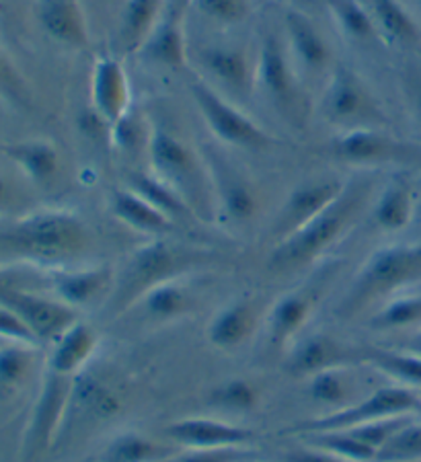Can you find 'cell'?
<instances>
[{
    "label": "cell",
    "mask_w": 421,
    "mask_h": 462,
    "mask_svg": "<svg viewBox=\"0 0 421 462\" xmlns=\"http://www.w3.org/2000/svg\"><path fill=\"white\" fill-rule=\"evenodd\" d=\"M11 198H13V189H11V185H9V181H6V179H5L3 175H0V208L9 206Z\"/></svg>",
    "instance_id": "cell-48"
},
{
    "label": "cell",
    "mask_w": 421,
    "mask_h": 462,
    "mask_svg": "<svg viewBox=\"0 0 421 462\" xmlns=\"http://www.w3.org/2000/svg\"><path fill=\"white\" fill-rule=\"evenodd\" d=\"M148 159L153 175L175 189L193 216L210 218L212 214V179L206 162L195 154L185 140L169 130L154 128L148 138Z\"/></svg>",
    "instance_id": "cell-5"
},
{
    "label": "cell",
    "mask_w": 421,
    "mask_h": 462,
    "mask_svg": "<svg viewBox=\"0 0 421 462\" xmlns=\"http://www.w3.org/2000/svg\"><path fill=\"white\" fill-rule=\"evenodd\" d=\"M374 225L387 233H397L417 218V199L413 185L403 177H395L382 188L372 210Z\"/></svg>",
    "instance_id": "cell-29"
},
{
    "label": "cell",
    "mask_w": 421,
    "mask_h": 462,
    "mask_svg": "<svg viewBox=\"0 0 421 462\" xmlns=\"http://www.w3.org/2000/svg\"><path fill=\"white\" fill-rule=\"evenodd\" d=\"M171 0H126L119 13L117 46L126 54L142 51Z\"/></svg>",
    "instance_id": "cell-24"
},
{
    "label": "cell",
    "mask_w": 421,
    "mask_h": 462,
    "mask_svg": "<svg viewBox=\"0 0 421 462\" xmlns=\"http://www.w3.org/2000/svg\"><path fill=\"white\" fill-rule=\"evenodd\" d=\"M341 33L358 43H370L380 37L376 21L362 0H327Z\"/></svg>",
    "instance_id": "cell-35"
},
{
    "label": "cell",
    "mask_w": 421,
    "mask_h": 462,
    "mask_svg": "<svg viewBox=\"0 0 421 462\" xmlns=\"http://www.w3.org/2000/svg\"><path fill=\"white\" fill-rule=\"evenodd\" d=\"M376 21L380 35L421 54V29L398 0H362Z\"/></svg>",
    "instance_id": "cell-31"
},
{
    "label": "cell",
    "mask_w": 421,
    "mask_h": 462,
    "mask_svg": "<svg viewBox=\"0 0 421 462\" xmlns=\"http://www.w3.org/2000/svg\"><path fill=\"white\" fill-rule=\"evenodd\" d=\"M190 93L210 132L220 143L245 148V151H267L276 144L272 134H267L259 124H255L249 116L237 109L204 80H192Z\"/></svg>",
    "instance_id": "cell-9"
},
{
    "label": "cell",
    "mask_w": 421,
    "mask_h": 462,
    "mask_svg": "<svg viewBox=\"0 0 421 462\" xmlns=\"http://www.w3.org/2000/svg\"><path fill=\"white\" fill-rule=\"evenodd\" d=\"M403 349H407V352H413V354H419L421 356V329H417V333L413 335L411 339L405 341Z\"/></svg>",
    "instance_id": "cell-49"
},
{
    "label": "cell",
    "mask_w": 421,
    "mask_h": 462,
    "mask_svg": "<svg viewBox=\"0 0 421 462\" xmlns=\"http://www.w3.org/2000/svg\"><path fill=\"white\" fill-rule=\"evenodd\" d=\"M356 362H362V349L345 346L331 335H313L288 354L285 372L292 376L311 378L323 370L353 366Z\"/></svg>",
    "instance_id": "cell-17"
},
{
    "label": "cell",
    "mask_w": 421,
    "mask_h": 462,
    "mask_svg": "<svg viewBox=\"0 0 421 462\" xmlns=\"http://www.w3.org/2000/svg\"><path fill=\"white\" fill-rule=\"evenodd\" d=\"M325 284L311 282L277 300L267 315V337L276 349L288 346L317 309Z\"/></svg>",
    "instance_id": "cell-19"
},
{
    "label": "cell",
    "mask_w": 421,
    "mask_h": 462,
    "mask_svg": "<svg viewBox=\"0 0 421 462\" xmlns=\"http://www.w3.org/2000/svg\"><path fill=\"white\" fill-rule=\"evenodd\" d=\"M343 185L345 183L340 179H313V181L300 183L298 188L292 189L272 225L274 243H282L284 238L303 228L306 222H311L314 216H319L331 202H335Z\"/></svg>",
    "instance_id": "cell-13"
},
{
    "label": "cell",
    "mask_w": 421,
    "mask_h": 462,
    "mask_svg": "<svg viewBox=\"0 0 421 462\" xmlns=\"http://www.w3.org/2000/svg\"><path fill=\"white\" fill-rule=\"evenodd\" d=\"M372 193L370 179L358 177L343 185L335 202H331L319 216L296 230L295 235L274 245L269 267L277 273H290L317 261L353 226Z\"/></svg>",
    "instance_id": "cell-1"
},
{
    "label": "cell",
    "mask_w": 421,
    "mask_h": 462,
    "mask_svg": "<svg viewBox=\"0 0 421 462\" xmlns=\"http://www.w3.org/2000/svg\"><path fill=\"white\" fill-rule=\"evenodd\" d=\"M362 364L393 380L395 384L421 391V356L407 349H362Z\"/></svg>",
    "instance_id": "cell-33"
},
{
    "label": "cell",
    "mask_w": 421,
    "mask_h": 462,
    "mask_svg": "<svg viewBox=\"0 0 421 462\" xmlns=\"http://www.w3.org/2000/svg\"><path fill=\"white\" fill-rule=\"evenodd\" d=\"M3 154L40 188L54 183L60 173V152L48 140H21L5 144Z\"/></svg>",
    "instance_id": "cell-27"
},
{
    "label": "cell",
    "mask_w": 421,
    "mask_h": 462,
    "mask_svg": "<svg viewBox=\"0 0 421 462\" xmlns=\"http://www.w3.org/2000/svg\"><path fill=\"white\" fill-rule=\"evenodd\" d=\"M0 99L17 107L32 106V88L5 50H0Z\"/></svg>",
    "instance_id": "cell-42"
},
{
    "label": "cell",
    "mask_w": 421,
    "mask_h": 462,
    "mask_svg": "<svg viewBox=\"0 0 421 462\" xmlns=\"http://www.w3.org/2000/svg\"><path fill=\"white\" fill-rule=\"evenodd\" d=\"M304 444L314 446V448L327 450L335 457L345 458L350 462H374L376 452L366 446L353 431L350 430H333L321 431V434H306Z\"/></svg>",
    "instance_id": "cell-38"
},
{
    "label": "cell",
    "mask_w": 421,
    "mask_h": 462,
    "mask_svg": "<svg viewBox=\"0 0 421 462\" xmlns=\"http://www.w3.org/2000/svg\"><path fill=\"white\" fill-rule=\"evenodd\" d=\"M280 462H350V460L340 458V457H335V454H331L327 450L314 448V446L306 444V448L285 452L284 457L280 458Z\"/></svg>",
    "instance_id": "cell-46"
},
{
    "label": "cell",
    "mask_w": 421,
    "mask_h": 462,
    "mask_svg": "<svg viewBox=\"0 0 421 462\" xmlns=\"http://www.w3.org/2000/svg\"><path fill=\"white\" fill-rule=\"evenodd\" d=\"M0 339L9 344H25V346H40L35 335L29 331V327L21 320V317L6 304L0 302Z\"/></svg>",
    "instance_id": "cell-45"
},
{
    "label": "cell",
    "mask_w": 421,
    "mask_h": 462,
    "mask_svg": "<svg viewBox=\"0 0 421 462\" xmlns=\"http://www.w3.org/2000/svg\"><path fill=\"white\" fill-rule=\"evenodd\" d=\"M74 378L46 370L21 439L19 462H42L54 448L64 426Z\"/></svg>",
    "instance_id": "cell-7"
},
{
    "label": "cell",
    "mask_w": 421,
    "mask_h": 462,
    "mask_svg": "<svg viewBox=\"0 0 421 462\" xmlns=\"http://www.w3.org/2000/svg\"><path fill=\"white\" fill-rule=\"evenodd\" d=\"M255 454L249 446H229V448H200L182 452L177 462H255Z\"/></svg>",
    "instance_id": "cell-44"
},
{
    "label": "cell",
    "mask_w": 421,
    "mask_h": 462,
    "mask_svg": "<svg viewBox=\"0 0 421 462\" xmlns=\"http://www.w3.org/2000/svg\"><path fill=\"white\" fill-rule=\"evenodd\" d=\"M200 64L216 85L232 95L251 93L257 83V62L245 54V50L227 43H212L200 50Z\"/></svg>",
    "instance_id": "cell-18"
},
{
    "label": "cell",
    "mask_w": 421,
    "mask_h": 462,
    "mask_svg": "<svg viewBox=\"0 0 421 462\" xmlns=\"http://www.w3.org/2000/svg\"><path fill=\"white\" fill-rule=\"evenodd\" d=\"M182 448L173 442H159L154 438L140 436L136 431L117 436L105 448L101 462H169L175 460Z\"/></svg>",
    "instance_id": "cell-32"
},
{
    "label": "cell",
    "mask_w": 421,
    "mask_h": 462,
    "mask_svg": "<svg viewBox=\"0 0 421 462\" xmlns=\"http://www.w3.org/2000/svg\"><path fill=\"white\" fill-rule=\"evenodd\" d=\"M417 218H421V202H417Z\"/></svg>",
    "instance_id": "cell-50"
},
{
    "label": "cell",
    "mask_w": 421,
    "mask_h": 462,
    "mask_svg": "<svg viewBox=\"0 0 421 462\" xmlns=\"http://www.w3.org/2000/svg\"><path fill=\"white\" fill-rule=\"evenodd\" d=\"M37 21L60 46L85 50L91 42L89 19L80 0H35Z\"/></svg>",
    "instance_id": "cell-20"
},
{
    "label": "cell",
    "mask_w": 421,
    "mask_h": 462,
    "mask_svg": "<svg viewBox=\"0 0 421 462\" xmlns=\"http://www.w3.org/2000/svg\"><path fill=\"white\" fill-rule=\"evenodd\" d=\"M114 284L116 273L108 265L62 270L51 275V288H54L56 298L74 310L95 307L101 300H109Z\"/></svg>",
    "instance_id": "cell-21"
},
{
    "label": "cell",
    "mask_w": 421,
    "mask_h": 462,
    "mask_svg": "<svg viewBox=\"0 0 421 462\" xmlns=\"http://www.w3.org/2000/svg\"><path fill=\"white\" fill-rule=\"evenodd\" d=\"M89 249L85 222L70 212L27 214L0 230V253L37 265L70 263Z\"/></svg>",
    "instance_id": "cell-2"
},
{
    "label": "cell",
    "mask_w": 421,
    "mask_h": 462,
    "mask_svg": "<svg viewBox=\"0 0 421 462\" xmlns=\"http://www.w3.org/2000/svg\"><path fill=\"white\" fill-rule=\"evenodd\" d=\"M193 292L183 284V278H179L150 290L134 304L132 310H136L150 323H169V320L185 317L193 309Z\"/></svg>",
    "instance_id": "cell-30"
},
{
    "label": "cell",
    "mask_w": 421,
    "mask_h": 462,
    "mask_svg": "<svg viewBox=\"0 0 421 462\" xmlns=\"http://www.w3.org/2000/svg\"><path fill=\"white\" fill-rule=\"evenodd\" d=\"M321 111L329 124L343 130L380 128L387 122L385 111L370 88L348 66H335L321 101Z\"/></svg>",
    "instance_id": "cell-8"
},
{
    "label": "cell",
    "mask_w": 421,
    "mask_h": 462,
    "mask_svg": "<svg viewBox=\"0 0 421 462\" xmlns=\"http://www.w3.org/2000/svg\"><path fill=\"white\" fill-rule=\"evenodd\" d=\"M210 403L222 411H251L259 403V391L243 378H232L210 393Z\"/></svg>",
    "instance_id": "cell-41"
},
{
    "label": "cell",
    "mask_w": 421,
    "mask_h": 462,
    "mask_svg": "<svg viewBox=\"0 0 421 462\" xmlns=\"http://www.w3.org/2000/svg\"><path fill=\"white\" fill-rule=\"evenodd\" d=\"M421 409V399L417 391H411L407 386L390 384L374 389L351 405L337 409V411H329L314 420H306L303 423H296L285 434H321V431H333V430H350L356 426H364V423L388 420V417H401V415H413Z\"/></svg>",
    "instance_id": "cell-6"
},
{
    "label": "cell",
    "mask_w": 421,
    "mask_h": 462,
    "mask_svg": "<svg viewBox=\"0 0 421 462\" xmlns=\"http://www.w3.org/2000/svg\"><path fill=\"white\" fill-rule=\"evenodd\" d=\"M33 346L9 344L0 347V393H11L27 383L35 366Z\"/></svg>",
    "instance_id": "cell-39"
},
{
    "label": "cell",
    "mask_w": 421,
    "mask_h": 462,
    "mask_svg": "<svg viewBox=\"0 0 421 462\" xmlns=\"http://www.w3.org/2000/svg\"><path fill=\"white\" fill-rule=\"evenodd\" d=\"M374 462H421V421H407L376 454Z\"/></svg>",
    "instance_id": "cell-40"
},
{
    "label": "cell",
    "mask_w": 421,
    "mask_h": 462,
    "mask_svg": "<svg viewBox=\"0 0 421 462\" xmlns=\"http://www.w3.org/2000/svg\"><path fill=\"white\" fill-rule=\"evenodd\" d=\"M417 282H421V241L390 245L372 253L353 278L337 312L353 319Z\"/></svg>",
    "instance_id": "cell-4"
},
{
    "label": "cell",
    "mask_w": 421,
    "mask_h": 462,
    "mask_svg": "<svg viewBox=\"0 0 421 462\" xmlns=\"http://www.w3.org/2000/svg\"><path fill=\"white\" fill-rule=\"evenodd\" d=\"M419 58H421V54H419Z\"/></svg>",
    "instance_id": "cell-51"
},
{
    "label": "cell",
    "mask_w": 421,
    "mask_h": 462,
    "mask_svg": "<svg viewBox=\"0 0 421 462\" xmlns=\"http://www.w3.org/2000/svg\"><path fill=\"white\" fill-rule=\"evenodd\" d=\"M130 189H134L136 193H140L142 198L148 199L150 204L154 208L169 216V218L175 222H183L185 218L193 216V212L190 210V206L183 202V198L179 196L175 189H171L167 183H163L159 177H154L153 173L145 175V173H136L132 177L130 181Z\"/></svg>",
    "instance_id": "cell-37"
},
{
    "label": "cell",
    "mask_w": 421,
    "mask_h": 462,
    "mask_svg": "<svg viewBox=\"0 0 421 462\" xmlns=\"http://www.w3.org/2000/svg\"><path fill=\"white\" fill-rule=\"evenodd\" d=\"M164 439L179 448H229V446H251L255 431L237 423L210 420V417H185L164 426Z\"/></svg>",
    "instance_id": "cell-14"
},
{
    "label": "cell",
    "mask_w": 421,
    "mask_h": 462,
    "mask_svg": "<svg viewBox=\"0 0 421 462\" xmlns=\"http://www.w3.org/2000/svg\"><path fill=\"white\" fill-rule=\"evenodd\" d=\"M403 85H405V97H407L409 107L421 124V70L409 69L403 77Z\"/></svg>",
    "instance_id": "cell-47"
},
{
    "label": "cell",
    "mask_w": 421,
    "mask_h": 462,
    "mask_svg": "<svg viewBox=\"0 0 421 462\" xmlns=\"http://www.w3.org/2000/svg\"><path fill=\"white\" fill-rule=\"evenodd\" d=\"M329 154L350 165H387V162H413L419 151L401 143L380 128L345 130L327 144Z\"/></svg>",
    "instance_id": "cell-12"
},
{
    "label": "cell",
    "mask_w": 421,
    "mask_h": 462,
    "mask_svg": "<svg viewBox=\"0 0 421 462\" xmlns=\"http://www.w3.org/2000/svg\"><path fill=\"white\" fill-rule=\"evenodd\" d=\"M210 259L206 251L169 241L167 236L142 245L126 261L124 270L116 278L108 307L111 315L130 312L142 296L164 282L185 278L195 267Z\"/></svg>",
    "instance_id": "cell-3"
},
{
    "label": "cell",
    "mask_w": 421,
    "mask_h": 462,
    "mask_svg": "<svg viewBox=\"0 0 421 462\" xmlns=\"http://www.w3.org/2000/svg\"><path fill=\"white\" fill-rule=\"evenodd\" d=\"M201 14L220 25H239L249 14L251 0H193Z\"/></svg>",
    "instance_id": "cell-43"
},
{
    "label": "cell",
    "mask_w": 421,
    "mask_h": 462,
    "mask_svg": "<svg viewBox=\"0 0 421 462\" xmlns=\"http://www.w3.org/2000/svg\"><path fill=\"white\" fill-rule=\"evenodd\" d=\"M97 346H99V335L91 325L79 319L51 344L48 370L70 378L79 376L91 360Z\"/></svg>",
    "instance_id": "cell-23"
},
{
    "label": "cell",
    "mask_w": 421,
    "mask_h": 462,
    "mask_svg": "<svg viewBox=\"0 0 421 462\" xmlns=\"http://www.w3.org/2000/svg\"><path fill=\"white\" fill-rule=\"evenodd\" d=\"M284 32L285 46L290 48V56L298 66L311 72H323L327 69L331 62L329 42L304 13L296 9L285 11Z\"/></svg>",
    "instance_id": "cell-22"
},
{
    "label": "cell",
    "mask_w": 421,
    "mask_h": 462,
    "mask_svg": "<svg viewBox=\"0 0 421 462\" xmlns=\"http://www.w3.org/2000/svg\"><path fill=\"white\" fill-rule=\"evenodd\" d=\"M145 51L154 62L183 69L187 62V42L183 32V0H171L159 25L146 42Z\"/></svg>",
    "instance_id": "cell-25"
},
{
    "label": "cell",
    "mask_w": 421,
    "mask_h": 462,
    "mask_svg": "<svg viewBox=\"0 0 421 462\" xmlns=\"http://www.w3.org/2000/svg\"><path fill=\"white\" fill-rule=\"evenodd\" d=\"M374 331H403L417 327L421 329V292L393 296L368 320Z\"/></svg>",
    "instance_id": "cell-36"
},
{
    "label": "cell",
    "mask_w": 421,
    "mask_h": 462,
    "mask_svg": "<svg viewBox=\"0 0 421 462\" xmlns=\"http://www.w3.org/2000/svg\"><path fill=\"white\" fill-rule=\"evenodd\" d=\"M93 109L109 125H116L130 114L132 85L124 64L116 56H101L91 74Z\"/></svg>",
    "instance_id": "cell-15"
},
{
    "label": "cell",
    "mask_w": 421,
    "mask_h": 462,
    "mask_svg": "<svg viewBox=\"0 0 421 462\" xmlns=\"http://www.w3.org/2000/svg\"><path fill=\"white\" fill-rule=\"evenodd\" d=\"M257 304L251 298H240L220 309L210 320L208 339L218 349H235L251 337L257 327Z\"/></svg>",
    "instance_id": "cell-26"
},
{
    "label": "cell",
    "mask_w": 421,
    "mask_h": 462,
    "mask_svg": "<svg viewBox=\"0 0 421 462\" xmlns=\"http://www.w3.org/2000/svg\"><path fill=\"white\" fill-rule=\"evenodd\" d=\"M111 210L126 226L154 238L171 235L177 226L169 216H164L159 208H154L134 189L116 191L114 198H111Z\"/></svg>",
    "instance_id": "cell-28"
},
{
    "label": "cell",
    "mask_w": 421,
    "mask_h": 462,
    "mask_svg": "<svg viewBox=\"0 0 421 462\" xmlns=\"http://www.w3.org/2000/svg\"><path fill=\"white\" fill-rule=\"evenodd\" d=\"M350 368L351 366L329 368L311 376L308 397H311L317 405L329 407L331 411H337V409L351 405L353 401L358 399L353 397V383H351Z\"/></svg>",
    "instance_id": "cell-34"
},
{
    "label": "cell",
    "mask_w": 421,
    "mask_h": 462,
    "mask_svg": "<svg viewBox=\"0 0 421 462\" xmlns=\"http://www.w3.org/2000/svg\"><path fill=\"white\" fill-rule=\"evenodd\" d=\"M208 173L212 179L214 199L220 212L235 225L249 222L257 212V193L247 175L220 156H210Z\"/></svg>",
    "instance_id": "cell-16"
},
{
    "label": "cell",
    "mask_w": 421,
    "mask_h": 462,
    "mask_svg": "<svg viewBox=\"0 0 421 462\" xmlns=\"http://www.w3.org/2000/svg\"><path fill=\"white\" fill-rule=\"evenodd\" d=\"M257 83L272 106L292 122H298L304 116L303 91L296 77V66L292 60L285 42L277 35H263L257 56Z\"/></svg>",
    "instance_id": "cell-10"
},
{
    "label": "cell",
    "mask_w": 421,
    "mask_h": 462,
    "mask_svg": "<svg viewBox=\"0 0 421 462\" xmlns=\"http://www.w3.org/2000/svg\"><path fill=\"white\" fill-rule=\"evenodd\" d=\"M0 302L13 309L42 344H54L70 325L79 320V310L58 298H46L14 284L0 290Z\"/></svg>",
    "instance_id": "cell-11"
}]
</instances>
